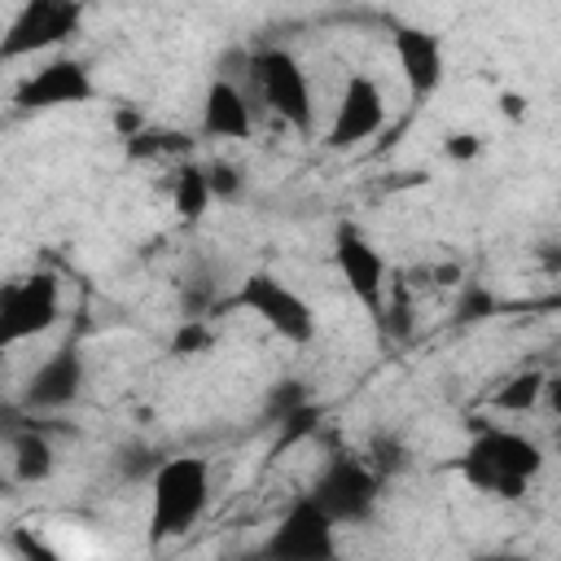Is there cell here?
Instances as JSON below:
<instances>
[{"mask_svg": "<svg viewBox=\"0 0 561 561\" xmlns=\"http://www.w3.org/2000/svg\"><path fill=\"white\" fill-rule=\"evenodd\" d=\"M460 478L482 491V495H495V500H522L526 486L543 473V447L522 434V430H482L469 438L465 456H460Z\"/></svg>", "mask_w": 561, "mask_h": 561, "instance_id": "obj_1", "label": "cell"}, {"mask_svg": "<svg viewBox=\"0 0 561 561\" xmlns=\"http://www.w3.org/2000/svg\"><path fill=\"white\" fill-rule=\"evenodd\" d=\"M210 504V460L206 456H162L149 478V543L184 539Z\"/></svg>", "mask_w": 561, "mask_h": 561, "instance_id": "obj_2", "label": "cell"}, {"mask_svg": "<svg viewBox=\"0 0 561 561\" xmlns=\"http://www.w3.org/2000/svg\"><path fill=\"white\" fill-rule=\"evenodd\" d=\"M381 478L355 451H333L302 491L333 526H364L381 504Z\"/></svg>", "mask_w": 561, "mask_h": 561, "instance_id": "obj_3", "label": "cell"}, {"mask_svg": "<svg viewBox=\"0 0 561 561\" xmlns=\"http://www.w3.org/2000/svg\"><path fill=\"white\" fill-rule=\"evenodd\" d=\"M232 307H241V311H250V316H259L280 342H289V346H307V342H316V311H311V302L294 289V285H285L276 272H250L241 285H237V294H232Z\"/></svg>", "mask_w": 561, "mask_h": 561, "instance_id": "obj_4", "label": "cell"}, {"mask_svg": "<svg viewBox=\"0 0 561 561\" xmlns=\"http://www.w3.org/2000/svg\"><path fill=\"white\" fill-rule=\"evenodd\" d=\"M61 320V285L53 272H26L0 285V355L48 333Z\"/></svg>", "mask_w": 561, "mask_h": 561, "instance_id": "obj_5", "label": "cell"}, {"mask_svg": "<svg viewBox=\"0 0 561 561\" xmlns=\"http://www.w3.org/2000/svg\"><path fill=\"white\" fill-rule=\"evenodd\" d=\"M250 75H254V88L263 96V105L289 123L294 131H311L316 123V96H311V79L302 70V61L289 53V48H259L250 57Z\"/></svg>", "mask_w": 561, "mask_h": 561, "instance_id": "obj_6", "label": "cell"}, {"mask_svg": "<svg viewBox=\"0 0 561 561\" xmlns=\"http://www.w3.org/2000/svg\"><path fill=\"white\" fill-rule=\"evenodd\" d=\"M79 22H83V9L70 0H31L0 31V61H26L35 53H48L66 44L79 31Z\"/></svg>", "mask_w": 561, "mask_h": 561, "instance_id": "obj_7", "label": "cell"}, {"mask_svg": "<svg viewBox=\"0 0 561 561\" xmlns=\"http://www.w3.org/2000/svg\"><path fill=\"white\" fill-rule=\"evenodd\" d=\"M263 561H337V526L307 495H294L263 539Z\"/></svg>", "mask_w": 561, "mask_h": 561, "instance_id": "obj_8", "label": "cell"}, {"mask_svg": "<svg viewBox=\"0 0 561 561\" xmlns=\"http://www.w3.org/2000/svg\"><path fill=\"white\" fill-rule=\"evenodd\" d=\"M333 267H337L342 285L351 289V298H355L373 320H381L390 267H386L381 250L368 241V232H364L359 224H351V219L337 224V232H333Z\"/></svg>", "mask_w": 561, "mask_h": 561, "instance_id": "obj_9", "label": "cell"}, {"mask_svg": "<svg viewBox=\"0 0 561 561\" xmlns=\"http://www.w3.org/2000/svg\"><path fill=\"white\" fill-rule=\"evenodd\" d=\"M96 96V79L88 70V61L61 53L48 57L44 66H35L18 88H13V105L35 114V110H66V105H88Z\"/></svg>", "mask_w": 561, "mask_h": 561, "instance_id": "obj_10", "label": "cell"}, {"mask_svg": "<svg viewBox=\"0 0 561 561\" xmlns=\"http://www.w3.org/2000/svg\"><path fill=\"white\" fill-rule=\"evenodd\" d=\"M88 386V364L79 346H57L48 359H39L26 381H22V412L39 416V412H61L70 408Z\"/></svg>", "mask_w": 561, "mask_h": 561, "instance_id": "obj_11", "label": "cell"}, {"mask_svg": "<svg viewBox=\"0 0 561 561\" xmlns=\"http://www.w3.org/2000/svg\"><path fill=\"white\" fill-rule=\"evenodd\" d=\"M386 123V92L373 75H351L342 83V96L333 105V118H329V149H351L368 136H377Z\"/></svg>", "mask_w": 561, "mask_h": 561, "instance_id": "obj_12", "label": "cell"}, {"mask_svg": "<svg viewBox=\"0 0 561 561\" xmlns=\"http://www.w3.org/2000/svg\"><path fill=\"white\" fill-rule=\"evenodd\" d=\"M394 61H399V75L408 83L412 96H434L443 75H447V57H443V39L425 26H399L394 39Z\"/></svg>", "mask_w": 561, "mask_h": 561, "instance_id": "obj_13", "label": "cell"}, {"mask_svg": "<svg viewBox=\"0 0 561 561\" xmlns=\"http://www.w3.org/2000/svg\"><path fill=\"white\" fill-rule=\"evenodd\" d=\"M202 131L215 140H250L254 131V114L245 92L232 79H215L202 96Z\"/></svg>", "mask_w": 561, "mask_h": 561, "instance_id": "obj_14", "label": "cell"}, {"mask_svg": "<svg viewBox=\"0 0 561 561\" xmlns=\"http://www.w3.org/2000/svg\"><path fill=\"white\" fill-rule=\"evenodd\" d=\"M9 469H13V482H22V486H39L53 478L57 451L39 425H26L22 434L9 438Z\"/></svg>", "mask_w": 561, "mask_h": 561, "instance_id": "obj_15", "label": "cell"}, {"mask_svg": "<svg viewBox=\"0 0 561 561\" xmlns=\"http://www.w3.org/2000/svg\"><path fill=\"white\" fill-rule=\"evenodd\" d=\"M210 180H206V167L202 162H180L175 175H171V206L184 224H197L206 210H210Z\"/></svg>", "mask_w": 561, "mask_h": 561, "instance_id": "obj_16", "label": "cell"}, {"mask_svg": "<svg viewBox=\"0 0 561 561\" xmlns=\"http://www.w3.org/2000/svg\"><path fill=\"white\" fill-rule=\"evenodd\" d=\"M543 390H548V373H539V368H522V373H513V377L491 394V408L513 412V416H526V412L539 408Z\"/></svg>", "mask_w": 561, "mask_h": 561, "instance_id": "obj_17", "label": "cell"}, {"mask_svg": "<svg viewBox=\"0 0 561 561\" xmlns=\"http://www.w3.org/2000/svg\"><path fill=\"white\" fill-rule=\"evenodd\" d=\"M364 465L386 482V478H394V473H403L408 465H412V451H408V443L399 438V434H373L368 438V456H364Z\"/></svg>", "mask_w": 561, "mask_h": 561, "instance_id": "obj_18", "label": "cell"}, {"mask_svg": "<svg viewBox=\"0 0 561 561\" xmlns=\"http://www.w3.org/2000/svg\"><path fill=\"white\" fill-rule=\"evenodd\" d=\"M495 311H500V298H495L486 285L465 280V285L456 289V307H451L456 324H478V320H486V316H495Z\"/></svg>", "mask_w": 561, "mask_h": 561, "instance_id": "obj_19", "label": "cell"}, {"mask_svg": "<svg viewBox=\"0 0 561 561\" xmlns=\"http://www.w3.org/2000/svg\"><path fill=\"white\" fill-rule=\"evenodd\" d=\"M114 465H118V473H123V478H131V482H136V478H145V482H149V478H153V469L162 465V456H158L149 443L131 438V443H123V447H118V460H114Z\"/></svg>", "mask_w": 561, "mask_h": 561, "instance_id": "obj_20", "label": "cell"}, {"mask_svg": "<svg viewBox=\"0 0 561 561\" xmlns=\"http://www.w3.org/2000/svg\"><path fill=\"white\" fill-rule=\"evenodd\" d=\"M9 552H13V561H66L61 557V548H53L44 535H35L31 526H18L13 535H9Z\"/></svg>", "mask_w": 561, "mask_h": 561, "instance_id": "obj_21", "label": "cell"}, {"mask_svg": "<svg viewBox=\"0 0 561 561\" xmlns=\"http://www.w3.org/2000/svg\"><path fill=\"white\" fill-rule=\"evenodd\" d=\"M206 180H210V197H215V202H237L241 188H245L241 167H237V162H224V158L206 162Z\"/></svg>", "mask_w": 561, "mask_h": 561, "instance_id": "obj_22", "label": "cell"}, {"mask_svg": "<svg viewBox=\"0 0 561 561\" xmlns=\"http://www.w3.org/2000/svg\"><path fill=\"white\" fill-rule=\"evenodd\" d=\"M307 412V390L298 381H276L267 390V416H280V421H298Z\"/></svg>", "mask_w": 561, "mask_h": 561, "instance_id": "obj_23", "label": "cell"}, {"mask_svg": "<svg viewBox=\"0 0 561 561\" xmlns=\"http://www.w3.org/2000/svg\"><path fill=\"white\" fill-rule=\"evenodd\" d=\"M210 342H215L210 320H184V324L175 329V337H171V351H180V355H197V351H206Z\"/></svg>", "mask_w": 561, "mask_h": 561, "instance_id": "obj_24", "label": "cell"}, {"mask_svg": "<svg viewBox=\"0 0 561 561\" xmlns=\"http://www.w3.org/2000/svg\"><path fill=\"white\" fill-rule=\"evenodd\" d=\"M443 153H447L451 162H473V158L482 153V136H478V131H447V136H443Z\"/></svg>", "mask_w": 561, "mask_h": 561, "instance_id": "obj_25", "label": "cell"}, {"mask_svg": "<svg viewBox=\"0 0 561 561\" xmlns=\"http://www.w3.org/2000/svg\"><path fill=\"white\" fill-rule=\"evenodd\" d=\"M500 105H504V114H508V118H526V101H522L517 92H504V96H500Z\"/></svg>", "mask_w": 561, "mask_h": 561, "instance_id": "obj_26", "label": "cell"}, {"mask_svg": "<svg viewBox=\"0 0 561 561\" xmlns=\"http://www.w3.org/2000/svg\"><path fill=\"white\" fill-rule=\"evenodd\" d=\"M478 561H530V557H522V552H486Z\"/></svg>", "mask_w": 561, "mask_h": 561, "instance_id": "obj_27", "label": "cell"}]
</instances>
